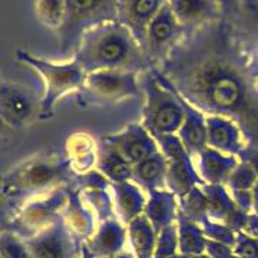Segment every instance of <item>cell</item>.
I'll use <instances>...</instances> for the list:
<instances>
[{
	"instance_id": "cell-32",
	"label": "cell",
	"mask_w": 258,
	"mask_h": 258,
	"mask_svg": "<svg viewBox=\"0 0 258 258\" xmlns=\"http://www.w3.org/2000/svg\"><path fill=\"white\" fill-rule=\"evenodd\" d=\"M179 215L200 222L208 217V198L204 191V185L195 186L189 192L178 198Z\"/></svg>"
},
{
	"instance_id": "cell-28",
	"label": "cell",
	"mask_w": 258,
	"mask_h": 258,
	"mask_svg": "<svg viewBox=\"0 0 258 258\" xmlns=\"http://www.w3.org/2000/svg\"><path fill=\"white\" fill-rule=\"evenodd\" d=\"M128 230V248L137 258H154L157 248L158 232L148 221L145 215H141L126 225Z\"/></svg>"
},
{
	"instance_id": "cell-21",
	"label": "cell",
	"mask_w": 258,
	"mask_h": 258,
	"mask_svg": "<svg viewBox=\"0 0 258 258\" xmlns=\"http://www.w3.org/2000/svg\"><path fill=\"white\" fill-rule=\"evenodd\" d=\"M62 220L71 232L83 244L92 237L99 224L93 212L85 204L81 191L75 186V184H72L71 188L69 198L62 214Z\"/></svg>"
},
{
	"instance_id": "cell-9",
	"label": "cell",
	"mask_w": 258,
	"mask_h": 258,
	"mask_svg": "<svg viewBox=\"0 0 258 258\" xmlns=\"http://www.w3.org/2000/svg\"><path fill=\"white\" fill-rule=\"evenodd\" d=\"M93 102H120L142 98L141 74L132 71H98L88 74L81 93Z\"/></svg>"
},
{
	"instance_id": "cell-10",
	"label": "cell",
	"mask_w": 258,
	"mask_h": 258,
	"mask_svg": "<svg viewBox=\"0 0 258 258\" xmlns=\"http://www.w3.org/2000/svg\"><path fill=\"white\" fill-rule=\"evenodd\" d=\"M186 37L188 33L166 3L165 8L151 22L142 47L152 66L158 68L184 43Z\"/></svg>"
},
{
	"instance_id": "cell-37",
	"label": "cell",
	"mask_w": 258,
	"mask_h": 258,
	"mask_svg": "<svg viewBox=\"0 0 258 258\" xmlns=\"http://www.w3.org/2000/svg\"><path fill=\"white\" fill-rule=\"evenodd\" d=\"M205 252L211 258H240L235 254V251L231 245H225V244H220V242H212V241H208Z\"/></svg>"
},
{
	"instance_id": "cell-33",
	"label": "cell",
	"mask_w": 258,
	"mask_h": 258,
	"mask_svg": "<svg viewBox=\"0 0 258 258\" xmlns=\"http://www.w3.org/2000/svg\"><path fill=\"white\" fill-rule=\"evenodd\" d=\"M200 224H201V228L208 241L220 242V244H225V245H231V247L234 245L237 231L232 230L227 224L211 220L208 217L204 218L203 221H200Z\"/></svg>"
},
{
	"instance_id": "cell-27",
	"label": "cell",
	"mask_w": 258,
	"mask_h": 258,
	"mask_svg": "<svg viewBox=\"0 0 258 258\" xmlns=\"http://www.w3.org/2000/svg\"><path fill=\"white\" fill-rule=\"evenodd\" d=\"M166 175H168V161L161 151L152 157L145 159L137 166H134V179L145 191L152 192L166 188Z\"/></svg>"
},
{
	"instance_id": "cell-16",
	"label": "cell",
	"mask_w": 258,
	"mask_h": 258,
	"mask_svg": "<svg viewBox=\"0 0 258 258\" xmlns=\"http://www.w3.org/2000/svg\"><path fill=\"white\" fill-rule=\"evenodd\" d=\"M168 0H119L118 22L132 32L142 45L151 22L164 9Z\"/></svg>"
},
{
	"instance_id": "cell-8",
	"label": "cell",
	"mask_w": 258,
	"mask_h": 258,
	"mask_svg": "<svg viewBox=\"0 0 258 258\" xmlns=\"http://www.w3.org/2000/svg\"><path fill=\"white\" fill-rule=\"evenodd\" d=\"M159 151L168 161L166 189L179 198L195 186L204 185L198 175L194 158L185 149L184 144L176 134L157 138Z\"/></svg>"
},
{
	"instance_id": "cell-6",
	"label": "cell",
	"mask_w": 258,
	"mask_h": 258,
	"mask_svg": "<svg viewBox=\"0 0 258 258\" xmlns=\"http://www.w3.org/2000/svg\"><path fill=\"white\" fill-rule=\"evenodd\" d=\"M71 185H64L50 192L37 195L23 203L9 220L2 221V230L10 231L23 240L45 231L62 218L69 198Z\"/></svg>"
},
{
	"instance_id": "cell-15",
	"label": "cell",
	"mask_w": 258,
	"mask_h": 258,
	"mask_svg": "<svg viewBox=\"0 0 258 258\" xmlns=\"http://www.w3.org/2000/svg\"><path fill=\"white\" fill-rule=\"evenodd\" d=\"M129 161L132 166H137L145 159L152 157L159 151L155 137L141 122L131 123L112 135L105 137Z\"/></svg>"
},
{
	"instance_id": "cell-39",
	"label": "cell",
	"mask_w": 258,
	"mask_h": 258,
	"mask_svg": "<svg viewBox=\"0 0 258 258\" xmlns=\"http://www.w3.org/2000/svg\"><path fill=\"white\" fill-rule=\"evenodd\" d=\"M251 212L258 215V184L252 189V195H251Z\"/></svg>"
},
{
	"instance_id": "cell-26",
	"label": "cell",
	"mask_w": 258,
	"mask_h": 258,
	"mask_svg": "<svg viewBox=\"0 0 258 258\" xmlns=\"http://www.w3.org/2000/svg\"><path fill=\"white\" fill-rule=\"evenodd\" d=\"M257 184L258 172L255 171V168L245 159H241L240 164L232 171L225 186L228 188L238 207L244 211L251 212V195Z\"/></svg>"
},
{
	"instance_id": "cell-11",
	"label": "cell",
	"mask_w": 258,
	"mask_h": 258,
	"mask_svg": "<svg viewBox=\"0 0 258 258\" xmlns=\"http://www.w3.org/2000/svg\"><path fill=\"white\" fill-rule=\"evenodd\" d=\"M39 112L40 102L35 101V95L26 85L3 79L0 93V118L6 128H23L35 115L39 116Z\"/></svg>"
},
{
	"instance_id": "cell-20",
	"label": "cell",
	"mask_w": 258,
	"mask_h": 258,
	"mask_svg": "<svg viewBox=\"0 0 258 258\" xmlns=\"http://www.w3.org/2000/svg\"><path fill=\"white\" fill-rule=\"evenodd\" d=\"M194 161L204 185H225L235 166L240 164L241 158L207 147L194 158Z\"/></svg>"
},
{
	"instance_id": "cell-43",
	"label": "cell",
	"mask_w": 258,
	"mask_h": 258,
	"mask_svg": "<svg viewBox=\"0 0 258 258\" xmlns=\"http://www.w3.org/2000/svg\"><path fill=\"white\" fill-rule=\"evenodd\" d=\"M169 258H192V257L185 255V254H182V252H178V254H175V255H172V257H169Z\"/></svg>"
},
{
	"instance_id": "cell-25",
	"label": "cell",
	"mask_w": 258,
	"mask_h": 258,
	"mask_svg": "<svg viewBox=\"0 0 258 258\" xmlns=\"http://www.w3.org/2000/svg\"><path fill=\"white\" fill-rule=\"evenodd\" d=\"M96 169L111 184H120L134 179V166L106 138L99 141Z\"/></svg>"
},
{
	"instance_id": "cell-18",
	"label": "cell",
	"mask_w": 258,
	"mask_h": 258,
	"mask_svg": "<svg viewBox=\"0 0 258 258\" xmlns=\"http://www.w3.org/2000/svg\"><path fill=\"white\" fill-rule=\"evenodd\" d=\"M95 258H111L128 248V230L118 217L98 224L92 237L85 242Z\"/></svg>"
},
{
	"instance_id": "cell-24",
	"label": "cell",
	"mask_w": 258,
	"mask_h": 258,
	"mask_svg": "<svg viewBox=\"0 0 258 258\" xmlns=\"http://www.w3.org/2000/svg\"><path fill=\"white\" fill-rule=\"evenodd\" d=\"M182 101H184L185 116L176 135L184 144L185 149L189 152V155L195 158L201 151L208 147L207 145V115L200 109H197L191 103H188L184 98Z\"/></svg>"
},
{
	"instance_id": "cell-13",
	"label": "cell",
	"mask_w": 258,
	"mask_h": 258,
	"mask_svg": "<svg viewBox=\"0 0 258 258\" xmlns=\"http://www.w3.org/2000/svg\"><path fill=\"white\" fill-rule=\"evenodd\" d=\"M207 145L222 154L242 158L251 141L240 122L221 115H207Z\"/></svg>"
},
{
	"instance_id": "cell-17",
	"label": "cell",
	"mask_w": 258,
	"mask_h": 258,
	"mask_svg": "<svg viewBox=\"0 0 258 258\" xmlns=\"http://www.w3.org/2000/svg\"><path fill=\"white\" fill-rule=\"evenodd\" d=\"M208 198V218L227 224L232 230H244L249 212L244 211L234 201L225 185H204Z\"/></svg>"
},
{
	"instance_id": "cell-40",
	"label": "cell",
	"mask_w": 258,
	"mask_h": 258,
	"mask_svg": "<svg viewBox=\"0 0 258 258\" xmlns=\"http://www.w3.org/2000/svg\"><path fill=\"white\" fill-rule=\"evenodd\" d=\"M222 5H224V8H225V10L227 9H235L237 6H240V5H242L244 3V0H221Z\"/></svg>"
},
{
	"instance_id": "cell-36",
	"label": "cell",
	"mask_w": 258,
	"mask_h": 258,
	"mask_svg": "<svg viewBox=\"0 0 258 258\" xmlns=\"http://www.w3.org/2000/svg\"><path fill=\"white\" fill-rule=\"evenodd\" d=\"M232 248L240 258H258V238L238 231Z\"/></svg>"
},
{
	"instance_id": "cell-35",
	"label": "cell",
	"mask_w": 258,
	"mask_h": 258,
	"mask_svg": "<svg viewBox=\"0 0 258 258\" xmlns=\"http://www.w3.org/2000/svg\"><path fill=\"white\" fill-rule=\"evenodd\" d=\"M178 252H179L178 232H176V224H174L161 232H158L157 248H155L154 258H169Z\"/></svg>"
},
{
	"instance_id": "cell-31",
	"label": "cell",
	"mask_w": 258,
	"mask_h": 258,
	"mask_svg": "<svg viewBox=\"0 0 258 258\" xmlns=\"http://www.w3.org/2000/svg\"><path fill=\"white\" fill-rule=\"evenodd\" d=\"M112 185L108 186H98V188H86L79 189L85 204L93 212L98 222L105 221L108 218L116 217L115 214V204L112 197Z\"/></svg>"
},
{
	"instance_id": "cell-2",
	"label": "cell",
	"mask_w": 258,
	"mask_h": 258,
	"mask_svg": "<svg viewBox=\"0 0 258 258\" xmlns=\"http://www.w3.org/2000/svg\"><path fill=\"white\" fill-rule=\"evenodd\" d=\"M86 74L98 71H132L142 74L154 68L138 39L118 20L88 30L74 55Z\"/></svg>"
},
{
	"instance_id": "cell-4",
	"label": "cell",
	"mask_w": 258,
	"mask_h": 258,
	"mask_svg": "<svg viewBox=\"0 0 258 258\" xmlns=\"http://www.w3.org/2000/svg\"><path fill=\"white\" fill-rule=\"evenodd\" d=\"M16 59L32 69L42 81L43 92L40 96V119L52 116L56 105L68 95L82 93L85 89L88 74L74 57L52 60L25 49H19Z\"/></svg>"
},
{
	"instance_id": "cell-19",
	"label": "cell",
	"mask_w": 258,
	"mask_h": 258,
	"mask_svg": "<svg viewBox=\"0 0 258 258\" xmlns=\"http://www.w3.org/2000/svg\"><path fill=\"white\" fill-rule=\"evenodd\" d=\"M99 142L88 132H74L64 142V159L75 175L96 169Z\"/></svg>"
},
{
	"instance_id": "cell-41",
	"label": "cell",
	"mask_w": 258,
	"mask_h": 258,
	"mask_svg": "<svg viewBox=\"0 0 258 258\" xmlns=\"http://www.w3.org/2000/svg\"><path fill=\"white\" fill-rule=\"evenodd\" d=\"M111 258H137L135 255H134V252L131 251L129 248L123 249V251H120V252H118L116 255H113V257Z\"/></svg>"
},
{
	"instance_id": "cell-34",
	"label": "cell",
	"mask_w": 258,
	"mask_h": 258,
	"mask_svg": "<svg viewBox=\"0 0 258 258\" xmlns=\"http://www.w3.org/2000/svg\"><path fill=\"white\" fill-rule=\"evenodd\" d=\"M0 258H30L25 240L10 231L2 230Z\"/></svg>"
},
{
	"instance_id": "cell-44",
	"label": "cell",
	"mask_w": 258,
	"mask_h": 258,
	"mask_svg": "<svg viewBox=\"0 0 258 258\" xmlns=\"http://www.w3.org/2000/svg\"><path fill=\"white\" fill-rule=\"evenodd\" d=\"M192 258H211V257H210L207 252H204V254H201V255H195V257H192Z\"/></svg>"
},
{
	"instance_id": "cell-1",
	"label": "cell",
	"mask_w": 258,
	"mask_h": 258,
	"mask_svg": "<svg viewBox=\"0 0 258 258\" xmlns=\"http://www.w3.org/2000/svg\"><path fill=\"white\" fill-rule=\"evenodd\" d=\"M158 69L188 103L205 115L235 119L248 135L255 71L225 18L186 37Z\"/></svg>"
},
{
	"instance_id": "cell-23",
	"label": "cell",
	"mask_w": 258,
	"mask_h": 258,
	"mask_svg": "<svg viewBox=\"0 0 258 258\" xmlns=\"http://www.w3.org/2000/svg\"><path fill=\"white\" fill-rule=\"evenodd\" d=\"M144 215L152 224L157 232L174 225L178 221L179 215L178 197L166 188L148 192Z\"/></svg>"
},
{
	"instance_id": "cell-3",
	"label": "cell",
	"mask_w": 258,
	"mask_h": 258,
	"mask_svg": "<svg viewBox=\"0 0 258 258\" xmlns=\"http://www.w3.org/2000/svg\"><path fill=\"white\" fill-rule=\"evenodd\" d=\"M75 176L64 157L37 155L20 162L2 179V221L30 198L74 184Z\"/></svg>"
},
{
	"instance_id": "cell-5",
	"label": "cell",
	"mask_w": 258,
	"mask_h": 258,
	"mask_svg": "<svg viewBox=\"0 0 258 258\" xmlns=\"http://www.w3.org/2000/svg\"><path fill=\"white\" fill-rule=\"evenodd\" d=\"M142 118L141 123L155 137L176 134L185 116L182 98L158 68L141 74Z\"/></svg>"
},
{
	"instance_id": "cell-42",
	"label": "cell",
	"mask_w": 258,
	"mask_h": 258,
	"mask_svg": "<svg viewBox=\"0 0 258 258\" xmlns=\"http://www.w3.org/2000/svg\"><path fill=\"white\" fill-rule=\"evenodd\" d=\"M79 258H95V257H93V254H92V252H91V251H89V249H88V247H86V244H85V245H83L82 255H81V257H79Z\"/></svg>"
},
{
	"instance_id": "cell-22",
	"label": "cell",
	"mask_w": 258,
	"mask_h": 258,
	"mask_svg": "<svg viewBox=\"0 0 258 258\" xmlns=\"http://www.w3.org/2000/svg\"><path fill=\"white\" fill-rule=\"evenodd\" d=\"M111 189L115 204V214L125 225L144 215L148 194L135 181L112 184Z\"/></svg>"
},
{
	"instance_id": "cell-29",
	"label": "cell",
	"mask_w": 258,
	"mask_h": 258,
	"mask_svg": "<svg viewBox=\"0 0 258 258\" xmlns=\"http://www.w3.org/2000/svg\"><path fill=\"white\" fill-rule=\"evenodd\" d=\"M33 12L37 22L57 37L66 28L69 18L68 0H33Z\"/></svg>"
},
{
	"instance_id": "cell-7",
	"label": "cell",
	"mask_w": 258,
	"mask_h": 258,
	"mask_svg": "<svg viewBox=\"0 0 258 258\" xmlns=\"http://www.w3.org/2000/svg\"><path fill=\"white\" fill-rule=\"evenodd\" d=\"M118 5L119 0H68L69 18L66 28L57 37L60 50L72 56L88 30L118 20Z\"/></svg>"
},
{
	"instance_id": "cell-14",
	"label": "cell",
	"mask_w": 258,
	"mask_h": 258,
	"mask_svg": "<svg viewBox=\"0 0 258 258\" xmlns=\"http://www.w3.org/2000/svg\"><path fill=\"white\" fill-rule=\"evenodd\" d=\"M168 6L188 36L225 18V8L221 0H168Z\"/></svg>"
},
{
	"instance_id": "cell-12",
	"label": "cell",
	"mask_w": 258,
	"mask_h": 258,
	"mask_svg": "<svg viewBox=\"0 0 258 258\" xmlns=\"http://www.w3.org/2000/svg\"><path fill=\"white\" fill-rule=\"evenodd\" d=\"M25 242L30 258H79L85 245L71 232L62 218Z\"/></svg>"
},
{
	"instance_id": "cell-38",
	"label": "cell",
	"mask_w": 258,
	"mask_h": 258,
	"mask_svg": "<svg viewBox=\"0 0 258 258\" xmlns=\"http://www.w3.org/2000/svg\"><path fill=\"white\" fill-rule=\"evenodd\" d=\"M248 52L249 56H251V60H252V64H254V71H255V75H258V32L255 37H254V42L248 45Z\"/></svg>"
},
{
	"instance_id": "cell-30",
	"label": "cell",
	"mask_w": 258,
	"mask_h": 258,
	"mask_svg": "<svg viewBox=\"0 0 258 258\" xmlns=\"http://www.w3.org/2000/svg\"><path fill=\"white\" fill-rule=\"evenodd\" d=\"M176 232H178L179 252L189 257H195V255H201L207 251L208 240L200 222L178 215Z\"/></svg>"
}]
</instances>
